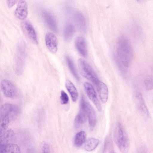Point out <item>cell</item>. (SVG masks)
Segmentation results:
<instances>
[{
    "label": "cell",
    "mask_w": 153,
    "mask_h": 153,
    "mask_svg": "<svg viewBox=\"0 0 153 153\" xmlns=\"http://www.w3.org/2000/svg\"><path fill=\"white\" fill-rule=\"evenodd\" d=\"M42 153H50L49 145L46 143H44L43 146Z\"/></svg>",
    "instance_id": "27"
},
{
    "label": "cell",
    "mask_w": 153,
    "mask_h": 153,
    "mask_svg": "<svg viewBox=\"0 0 153 153\" xmlns=\"http://www.w3.org/2000/svg\"><path fill=\"white\" fill-rule=\"evenodd\" d=\"M0 87L3 93L7 97L14 98L17 95L16 87L9 80L4 79L2 80L0 83Z\"/></svg>",
    "instance_id": "4"
},
{
    "label": "cell",
    "mask_w": 153,
    "mask_h": 153,
    "mask_svg": "<svg viewBox=\"0 0 153 153\" xmlns=\"http://www.w3.org/2000/svg\"><path fill=\"white\" fill-rule=\"evenodd\" d=\"M10 118L0 115V135L6 131L9 123Z\"/></svg>",
    "instance_id": "21"
},
{
    "label": "cell",
    "mask_w": 153,
    "mask_h": 153,
    "mask_svg": "<svg viewBox=\"0 0 153 153\" xmlns=\"http://www.w3.org/2000/svg\"><path fill=\"white\" fill-rule=\"evenodd\" d=\"M65 59L73 75L77 80H79V77L72 60L68 56H66Z\"/></svg>",
    "instance_id": "23"
},
{
    "label": "cell",
    "mask_w": 153,
    "mask_h": 153,
    "mask_svg": "<svg viewBox=\"0 0 153 153\" xmlns=\"http://www.w3.org/2000/svg\"><path fill=\"white\" fill-rule=\"evenodd\" d=\"M75 20L79 30L82 32H85L86 25L85 19L83 15L79 12H76L74 15Z\"/></svg>",
    "instance_id": "15"
},
{
    "label": "cell",
    "mask_w": 153,
    "mask_h": 153,
    "mask_svg": "<svg viewBox=\"0 0 153 153\" xmlns=\"http://www.w3.org/2000/svg\"><path fill=\"white\" fill-rule=\"evenodd\" d=\"M66 87L70 94L72 100L74 102H76L78 97L77 91L73 83L69 80H67L65 83Z\"/></svg>",
    "instance_id": "17"
},
{
    "label": "cell",
    "mask_w": 153,
    "mask_h": 153,
    "mask_svg": "<svg viewBox=\"0 0 153 153\" xmlns=\"http://www.w3.org/2000/svg\"><path fill=\"white\" fill-rule=\"evenodd\" d=\"M2 153H21V152L17 145L10 143L5 147Z\"/></svg>",
    "instance_id": "22"
},
{
    "label": "cell",
    "mask_w": 153,
    "mask_h": 153,
    "mask_svg": "<svg viewBox=\"0 0 153 153\" xmlns=\"http://www.w3.org/2000/svg\"><path fill=\"white\" fill-rule=\"evenodd\" d=\"M99 142L98 139L91 138L88 140L86 142L85 148L88 151H91L94 149L97 146Z\"/></svg>",
    "instance_id": "19"
},
{
    "label": "cell",
    "mask_w": 153,
    "mask_h": 153,
    "mask_svg": "<svg viewBox=\"0 0 153 153\" xmlns=\"http://www.w3.org/2000/svg\"><path fill=\"white\" fill-rule=\"evenodd\" d=\"M75 46L79 53L83 57H86L88 55L86 43L84 39L82 36H79L75 42Z\"/></svg>",
    "instance_id": "14"
},
{
    "label": "cell",
    "mask_w": 153,
    "mask_h": 153,
    "mask_svg": "<svg viewBox=\"0 0 153 153\" xmlns=\"http://www.w3.org/2000/svg\"><path fill=\"white\" fill-rule=\"evenodd\" d=\"M42 16L47 25L52 30L54 31H57V25L56 20L53 16L46 11L42 12Z\"/></svg>",
    "instance_id": "13"
},
{
    "label": "cell",
    "mask_w": 153,
    "mask_h": 153,
    "mask_svg": "<svg viewBox=\"0 0 153 153\" xmlns=\"http://www.w3.org/2000/svg\"><path fill=\"white\" fill-rule=\"evenodd\" d=\"M115 142L122 153H128L129 148L128 136L122 125L117 124L114 133Z\"/></svg>",
    "instance_id": "2"
},
{
    "label": "cell",
    "mask_w": 153,
    "mask_h": 153,
    "mask_svg": "<svg viewBox=\"0 0 153 153\" xmlns=\"http://www.w3.org/2000/svg\"><path fill=\"white\" fill-rule=\"evenodd\" d=\"M86 114L85 107H80L79 113L76 116L74 120V125L76 128H78L86 121Z\"/></svg>",
    "instance_id": "16"
},
{
    "label": "cell",
    "mask_w": 153,
    "mask_h": 153,
    "mask_svg": "<svg viewBox=\"0 0 153 153\" xmlns=\"http://www.w3.org/2000/svg\"><path fill=\"white\" fill-rule=\"evenodd\" d=\"M137 153H147V152L145 149L141 148L139 150Z\"/></svg>",
    "instance_id": "29"
},
{
    "label": "cell",
    "mask_w": 153,
    "mask_h": 153,
    "mask_svg": "<svg viewBox=\"0 0 153 153\" xmlns=\"http://www.w3.org/2000/svg\"><path fill=\"white\" fill-rule=\"evenodd\" d=\"M145 85L147 90H150L153 88V81L151 79H148L145 81Z\"/></svg>",
    "instance_id": "26"
},
{
    "label": "cell",
    "mask_w": 153,
    "mask_h": 153,
    "mask_svg": "<svg viewBox=\"0 0 153 153\" xmlns=\"http://www.w3.org/2000/svg\"><path fill=\"white\" fill-rule=\"evenodd\" d=\"M60 98L62 104H66L68 102L69 98L68 95L63 91H62L61 92Z\"/></svg>",
    "instance_id": "25"
},
{
    "label": "cell",
    "mask_w": 153,
    "mask_h": 153,
    "mask_svg": "<svg viewBox=\"0 0 153 153\" xmlns=\"http://www.w3.org/2000/svg\"><path fill=\"white\" fill-rule=\"evenodd\" d=\"M115 60L123 69L128 68L133 56V50L128 38L121 35L118 38L116 45L114 54Z\"/></svg>",
    "instance_id": "1"
},
{
    "label": "cell",
    "mask_w": 153,
    "mask_h": 153,
    "mask_svg": "<svg viewBox=\"0 0 153 153\" xmlns=\"http://www.w3.org/2000/svg\"><path fill=\"white\" fill-rule=\"evenodd\" d=\"M85 111L88 118L90 129L91 131H92L96 124V114L92 106L87 101H86V103Z\"/></svg>",
    "instance_id": "11"
},
{
    "label": "cell",
    "mask_w": 153,
    "mask_h": 153,
    "mask_svg": "<svg viewBox=\"0 0 153 153\" xmlns=\"http://www.w3.org/2000/svg\"><path fill=\"white\" fill-rule=\"evenodd\" d=\"M18 111V108L14 105L6 103L2 105L0 108V116L10 118L11 116L17 114Z\"/></svg>",
    "instance_id": "10"
},
{
    "label": "cell",
    "mask_w": 153,
    "mask_h": 153,
    "mask_svg": "<svg viewBox=\"0 0 153 153\" xmlns=\"http://www.w3.org/2000/svg\"><path fill=\"white\" fill-rule=\"evenodd\" d=\"M86 138V134L83 131H81L77 133L75 137L74 143L77 146H80L84 143Z\"/></svg>",
    "instance_id": "20"
},
{
    "label": "cell",
    "mask_w": 153,
    "mask_h": 153,
    "mask_svg": "<svg viewBox=\"0 0 153 153\" xmlns=\"http://www.w3.org/2000/svg\"><path fill=\"white\" fill-rule=\"evenodd\" d=\"M28 14V6L27 2L25 0H20L18 3L15 11L16 16L20 20H24Z\"/></svg>",
    "instance_id": "8"
},
{
    "label": "cell",
    "mask_w": 153,
    "mask_h": 153,
    "mask_svg": "<svg viewBox=\"0 0 153 153\" xmlns=\"http://www.w3.org/2000/svg\"><path fill=\"white\" fill-rule=\"evenodd\" d=\"M77 62L79 70L81 75L96 85L99 80L91 66L87 61L81 58L79 59Z\"/></svg>",
    "instance_id": "3"
},
{
    "label": "cell",
    "mask_w": 153,
    "mask_h": 153,
    "mask_svg": "<svg viewBox=\"0 0 153 153\" xmlns=\"http://www.w3.org/2000/svg\"><path fill=\"white\" fill-rule=\"evenodd\" d=\"M137 98L138 101V106L140 109L145 114H149L148 110L146 105L144 99L140 93H138Z\"/></svg>",
    "instance_id": "24"
},
{
    "label": "cell",
    "mask_w": 153,
    "mask_h": 153,
    "mask_svg": "<svg viewBox=\"0 0 153 153\" xmlns=\"http://www.w3.org/2000/svg\"><path fill=\"white\" fill-rule=\"evenodd\" d=\"M110 153H116L114 150H112Z\"/></svg>",
    "instance_id": "30"
},
{
    "label": "cell",
    "mask_w": 153,
    "mask_h": 153,
    "mask_svg": "<svg viewBox=\"0 0 153 153\" xmlns=\"http://www.w3.org/2000/svg\"><path fill=\"white\" fill-rule=\"evenodd\" d=\"M14 135L13 130L10 129L0 135V153H2L5 147L9 143Z\"/></svg>",
    "instance_id": "9"
},
{
    "label": "cell",
    "mask_w": 153,
    "mask_h": 153,
    "mask_svg": "<svg viewBox=\"0 0 153 153\" xmlns=\"http://www.w3.org/2000/svg\"><path fill=\"white\" fill-rule=\"evenodd\" d=\"M17 1V0H7V3L8 7H11L15 4Z\"/></svg>",
    "instance_id": "28"
},
{
    "label": "cell",
    "mask_w": 153,
    "mask_h": 153,
    "mask_svg": "<svg viewBox=\"0 0 153 153\" xmlns=\"http://www.w3.org/2000/svg\"><path fill=\"white\" fill-rule=\"evenodd\" d=\"M86 93L89 99L94 103L97 109L100 111L102 110V107L97 98L96 91L92 85L88 82L83 84Z\"/></svg>",
    "instance_id": "5"
},
{
    "label": "cell",
    "mask_w": 153,
    "mask_h": 153,
    "mask_svg": "<svg viewBox=\"0 0 153 153\" xmlns=\"http://www.w3.org/2000/svg\"><path fill=\"white\" fill-rule=\"evenodd\" d=\"M22 29L27 37L34 44H37L38 41L36 31L29 22L25 21L22 24Z\"/></svg>",
    "instance_id": "7"
},
{
    "label": "cell",
    "mask_w": 153,
    "mask_h": 153,
    "mask_svg": "<svg viewBox=\"0 0 153 153\" xmlns=\"http://www.w3.org/2000/svg\"><path fill=\"white\" fill-rule=\"evenodd\" d=\"M74 31V27L72 24H68L65 26L63 30V36L66 41L69 42L71 40Z\"/></svg>",
    "instance_id": "18"
},
{
    "label": "cell",
    "mask_w": 153,
    "mask_h": 153,
    "mask_svg": "<svg viewBox=\"0 0 153 153\" xmlns=\"http://www.w3.org/2000/svg\"><path fill=\"white\" fill-rule=\"evenodd\" d=\"M96 85L101 101L103 103L106 102L108 97V90L107 85L100 80Z\"/></svg>",
    "instance_id": "12"
},
{
    "label": "cell",
    "mask_w": 153,
    "mask_h": 153,
    "mask_svg": "<svg viewBox=\"0 0 153 153\" xmlns=\"http://www.w3.org/2000/svg\"><path fill=\"white\" fill-rule=\"evenodd\" d=\"M45 40L48 50L53 53H56L58 50V41L56 36L52 32H48L45 35Z\"/></svg>",
    "instance_id": "6"
}]
</instances>
